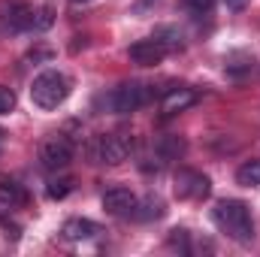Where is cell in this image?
Masks as SVG:
<instances>
[{
  "mask_svg": "<svg viewBox=\"0 0 260 257\" xmlns=\"http://www.w3.org/2000/svg\"><path fill=\"white\" fill-rule=\"evenodd\" d=\"M52 55H55V52H52V49H34V52H30V55H27V61H49V58H52Z\"/></svg>",
  "mask_w": 260,
  "mask_h": 257,
  "instance_id": "44dd1931",
  "label": "cell"
},
{
  "mask_svg": "<svg viewBox=\"0 0 260 257\" xmlns=\"http://www.w3.org/2000/svg\"><path fill=\"white\" fill-rule=\"evenodd\" d=\"M67 97H70V79L64 73H58V70L40 73L34 79V85H30V100H34L37 109H46V112L58 109Z\"/></svg>",
  "mask_w": 260,
  "mask_h": 257,
  "instance_id": "7a4b0ae2",
  "label": "cell"
},
{
  "mask_svg": "<svg viewBox=\"0 0 260 257\" xmlns=\"http://www.w3.org/2000/svg\"><path fill=\"white\" fill-rule=\"evenodd\" d=\"M236 182L242 188H257L260 185V160H248L236 170Z\"/></svg>",
  "mask_w": 260,
  "mask_h": 257,
  "instance_id": "5bb4252c",
  "label": "cell"
},
{
  "mask_svg": "<svg viewBox=\"0 0 260 257\" xmlns=\"http://www.w3.org/2000/svg\"><path fill=\"white\" fill-rule=\"evenodd\" d=\"M148 100V88L142 82H124L118 88H112L109 94H103V106L115 115H127V112H136L142 103Z\"/></svg>",
  "mask_w": 260,
  "mask_h": 257,
  "instance_id": "3957f363",
  "label": "cell"
},
{
  "mask_svg": "<svg viewBox=\"0 0 260 257\" xmlns=\"http://www.w3.org/2000/svg\"><path fill=\"white\" fill-rule=\"evenodd\" d=\"M103 209L109 215H118V218H130L133 209H136V194L130 188H112V191L103 194Z\"/></svg>",
  "mask_w": 260,
  "mask_h": 257,
  "instance_id": "9c48e42d",
  "label": "cell"
},
{
  "mask_svg": "<svg viewBox=\"0 0 260 257\" xmlns=\"http://www.w3.org/2000/svg\"><path fill=\"white\" fill-rule=\"evenodd\" d=\"M24 203V191L21 185L9 182V179H0V212H9V209H18Z\"/></svg>",
  "mask_w": 260,
  "mask_h": 257,
  "instance_id": "7c38bea8",
  "label": "cell"
},
{
  "mask_svg": "<svg viewBox=\"0 0 260 257\" xmlns=\"http://www.w3.org/2000/svg\"><path fill=\"white\" fill-rule=\"evenodd\" d=\"M70 188H73L70 179H52L49 188H46V194H49V200H64L67 194H70Z\"/></svg>",
  "mask_w": 260,
  "mask_h": 257,
  "instance_id": "e0dca14e",
  "label": "cell"
},
{
  "mask_svg": "<svg viewBox=\"0 0 260 257\" xmlns=\"http://www.w3.org/2000/svg\"><path fill=\"white\" fill-rule=\"evenodd\" d=\"M164 200L160 197H145L142 203L136 200V209H133V218L136 221H154V218H164Z\"/></svg>",
  "mask_w": 260,
  "mask_h": 257,
  "instance_id": "4fadbf2b",
  "label": "cell"
},
{
  "mask_svg": "<svg viewBox=\"0 0 260 257\" xmlns=\"http://www.w3.org/2000/svg\"><path fill=\"white\" fill-rule=\"evenodd\" d=\"M194 100H197L194 91H188V88H173V91L164 94V100H160V112H164V115H176V112L188 109Z\"/></svg>",
  "mask_w": 260,
  "mask_h": 257,
  "instance_id": "8fae6325",
  "label": "cell"
},
{
  "mask_svg": "<svg viewBox=\"0 0 260 257\" xmlns=\"http://www.w3.org/2000/svg\"><path fill=\"white\" fill-rule=\"evenodd\" d=\"M70 160H73V145H70L67 139H49V142L40 148V164H43V170H49V173L67 170Z\"/></svg>",
  "mask_w": 260,
  "mask_h": 257,
  "instance_id": "52a82bcc",
  "label": "cell"
},
{
  "mask_svg": "<svg viewBox=\"0 0 260 257\" xmlns=\"http://www.w3.org/2000/svg\"><path fill=\"white\" fill-rule=\"evenodd\" d=\"M173 191H176L179 200H203L212 191V182H209V176H203L197 170H179Z\"/></svg>",
  "mask_w": 260,
  "mask_h": 257,
  "instance_id": "8992f818",
  "label": "cell"
},
{
  "mask_svg": "<svg viewBox=\"0 0 260 257\" xmlns=\"http://www.w3.org/2000/svg\"><path fill=\"white\" fill-rule=\"evenodd\" d=\"M185 151V142L182 139H176V136H164L160 139V154L164 157H176V154H182Z\"/></svg>",
  "mask_w": 260,
  "mask_h": 257,
  "instance_id": "ac0fdd59",
  "label": "cell"
},
{
  "mask_svg": "<svg viewBox=\"0 0 260 257\" xmlns=\"http://www.w3.org/2000/svg\"><path fill=\"white\" fill-rule=\"evenodd\" d=\"M61 233H64L67 242H88V239H94L100 233V227L94 221H88V218H70L61 227Z\"/></svg>",
  "mask_w": 260,
  "mask_h": 257,
  "instance_id": "30bf717a",
  "label": "cell"
},
{
  "mask_svg": "<svg viewBox=\"0 0 260 257\" xmlns=\"http://www.w3.org/2000/svg\"><path fill=\"white\" fill-rule=\"evenodd\" d=\"M191 12H209L212 9V0H182Z\"/></svg>",
  "mask_w": 260,
  "mask_h": 257,
  "instance_id": "ffe728a7",
  "label": "cell"
},
{
  "mask_svg": "<svg viewBox=\"0 0 260 257\" xmlns=\"http://www.w3.org/2000/svg\"><path fill=\"white\" fill-rule=\"evenodd\" d=\"M130 151H133V139L124 136V133H106V136H97V139L91 142V157H94V164H109V167L124 164Z\"/></svg>",
  "mask_w": 260,
  "mask_h": 257,
  "instance_id": "277c9868",
  "label": "cell"
},
{
  "mask_svg": "<svg viewBox=\"0 0 260 257\" xmlns=\"http://www.w3.org/2000/svg\"><path fill=\"white\" fill-rule=\"evenodd\" d=\"M52 21H55V12H52L49 6H43V9H34L30 30H46V27H52Z\"/></svg>",
  "mask_w": 260,
  "mask_h": 257,
  "instance_id": "2e32d148",
  "label": "cell"
},
{
  "mask_svg": "<svg viewBox=\"0 0 260 257\" xmlns=\"http://www.w3.org/2000/svg\"><path fill=\"white\" fill-rule=\"evenodd\" d=\"M154 40H160L170 52H173V49H182V34H179L176 27H157V30H154Z\"/></svg>",
  "mask_w": 260,
  "mask_h": 257,
  "instance_id": "9a60e30c",
  "label": "cell"
},
{
  "mask_svg": "<svg viewBox=\"0 0 260 257\" xmlns=\"http://www.w3.org/2000/svg\"><path fill=\"white\" fill-rule=\"evenodd\" d=\"M224 3H227V9H233V12H242L251 0H224Z\"/></svg>",
  "mask_w": 260,
  "mask_h": 257,
  "instance_id": "7402d4cb",
  "label": "cell"
},
{
  "mask_svg": "<svg viewBox=\"0 0 260 257\" xmlns=\"http://www.w3.org/2000/svg\"><path fill=\"white\" fill-rule=\"evenodd\" d=\"M12 109H15V91L0 85V115H9Z\"/></svg>",
  "mask_w": 260,
  "mask_h": 257,
  "instance_id": "d6986e66",
  "label": "cell"
},
{
  "mask_svg": "<svg viewBox=\"0 0 260 257\" xmlns=\"http://www.w3.org/2000/svg\"><path fill=\"white\" fill-rule=\"evenodd\" d=\"M212 221H215V227H218L224 236H230V239L239 242V245H248V242L254 239L251 212H248V206H245L242 200H221V203H215Z\"/></svg>",
  "mask_w": 260,
  "mask_h": 257,
  "instance_id": "6da1fadb",
  "label": "cell"
},
{
  "mask_svg": "<svg viewBox=\"0 0 260 257\" xmlns=\"http://www.w3.org/2000/svg\"><path fill=\"white\" fill-rule=\"evenodd\" d=\"M127 55H130V61L133 64H139V67H154V64H160L167 55H170V49L160 43V40H139V43H133L127 49Z\"/></svg>",
  "mask_w": 260,
  "mask_h": 257,
  "instance_id": "ba28073f",
  "label": "cell"
},
{
  "mask_svg": "<svg viewBox=\"0 0 260 257\" xmlns=\"http://www.w3.org/2000/svg\"><path fill=\"white\" fill-rule=\"evenodd\" d=\"M30 18H34V9L24 0H0V24H3V30H9V34L30 30Z\"/></svg>",
  "mask_w": 260,
  "mask_h": 257,
  "instance_id": "5b68a950",
  "label": "cell"
},
{
  "mask_svg": "<svg viewBox=\"0 0 260 257\" xmlns=\"http://www.w3.org/2000/svg\"><path fill=\"white\" fill-rule=\"evenodd\" d=\"M73 3H88V0H73Z\"/></svg>",
  "mask_w": 260,
  "mask_h": 257,
  "instance_id": "603a6c76",
  "label": "cell"
}]
</instances>
